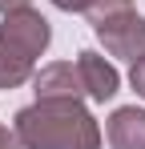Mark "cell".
Instances as JSON below:
<instances>
[{
  "label": "cell",
  "instance_id": "cell-1",
  "mask_svg": "<svg viewBox=\"0 0 145 149\" xmlns=\"http://www.w3.org/2000/svg\"><path fill=\"white\" fill-rule=\"evenodd\" d=\"M24 149H101V125L81 101H36L16 113Z\"/></svg>",
  "mask_w": 145,
  "mask_h": 149
},
{
  "label": "cell",
  "instance_id": "cell-2",
  "mask_svg": "<svg viewBox=\"0 0 145 149\" xmlns=\"http://www.w3.org/2000/svg\"><path fill=\"white\" fill-rule=\"evenodd\" d=\"M93 32L101 36L109 56H121V61L145 56V20L137 16V8H121L113 16H101L93 24Z\"/></svg>",
  "mask_w": 145,
  "mask_h": 149
},
{
  "label": "cell",
  "instance_id": "cell-3",
  "mask_svg": "<svg viewBox=\"0 0 145 149\" xmlns=\"http://www.w3.org/2000/svg\"><path fill=\"white\" fill-rule=\"evenodd\" d=\"M32 89H36V101H81V97H89L85 81H81V69L69 65V61H52L40 73H32Z\"/></svg>",
  "mask_w": 145,
  "mask_h": 149
},
{
  "label": "cell",
  "instance_id": "cell-4",
  "mask_svg": "<svg viewBox=\"0 0 145 149\" xmlns=\"http://www.w3.org/2000/svg\"><path fill=\"white\" fill-rule=\"evenodd\" d=\"M0 36H8V40H16L20 49H28L32 56H40V52L48 49V40H52V28H48V20L36 8H20V12H8V16H4Z\"/></svg>",
  "mask_w": 145,
  "mask_h": 149
},
{
  "label": "cell",
  "instance_id": "cell-5",
  "mask_svg": "<svg viewBox=\"0 0 145 149\" xmlns=\"http://www.w3.org/2000/svg\"><path fill=\"white\" fill-rule=\"evenodd\" d=\"M77 69H81V81H85V93H89L93 101H109L113 93H117L121 77H117V69H113L101 52L85 49L81 56H77Z\"/></svg>",
  "mask_w": 145,
  "mask_h": 149
},
{
  "label": "cell",
  "instance_id": "cell-6",
  "mask_svg": "<svg viewBox=\"0 0 145 149\" xmlns=\"http://www.w3.org/2000/svg\"><path fill=\"white\" fill-rule=\"evenodd\" d=\"M105 137L113 149H145V109L137 105H121L105 125Z\"/></svg>",
  "mask_w": 145,
  "mask_h": 149
},
{
  "label": "cell",
  "instance_id": "cell-7",
  "mask_svg": "<svg viewBox=\"0 0 145 149\" xmlns=\"http://www.w3.org/2000/svg\"><path fill=\"white\" fill-rule=\"evenodd\" d=\"M32 73H36V56L16 40L0 36V89H20L24 81H32Z\"/></svg>",
  "mask_w": 145,
  "mask_h": 149
},
{
  "label": "cell",
  "instance_id": "cell-8",
  "mask_svg": "<svg viewBox=\"0 0 145 149\" xmlns=\"http://www.w3.org/2000/svg\"><path fill=\"white\" fill-rule=\"evenodd\" d=\"M121 8H133V0H93V8L85 12L89 20H101V16H113V12H121Z\"/></svg>",
  "mask_w": 145,
  "mask_h": 149
},
{
  "label": "cell",
  "instance_id": "cell-9",
  "mask_svg": "<svg viewBox=\"0 0 145 149\" xmlns=\"http://www.w3.org/2000/svg\"><path fill=\"white\" fill-rule=\"evenodd\" d=\"M129 85L137 89V97H145V56L133 61V73H129Z\"/></svg>",
  "mask_w": 145,
  "mask_h": 149
},
{
  "label": "cell",
  "instance_id": "cell-10",
  "mask_svg": "<svg viewBox=\"0 0 145 149\" xmlns=\"http://www.w3.org/2000/svg\"><path fill=\"white\" fill-rule=\"evenodd\" d=\"M61 12H89L93 8V0H52Z\"/></svg>",
  "mask_w": 145,
  "mask_h": 149
},
{
  "label": "cell",
  "instance_id": "cell-11",
  "mask_svg": "<svg viewBox=\"0 0 145 149\" xmlns=\"http://www.w3.org/2000/svg\"><path fill=\"white\" fill-rule=\"evenodd\" d=\"M0 149H24L20 137H16V129H4V125H0Z\"/></svg>",
  "mask_w": 145,
  "mask_h": 149
},
{
  "label": "cell",
  "instance_id": "cell-12",
  "mask_svg": "<svg viewBox=\"0 0 145 149\" xmlns=\"http://www.w3.org/2000/svg\"><path fill=\"white\" fill-rule=\"evenodd\" d=\"M20 8H32V0H0V16H8V12H20Z\"/></svg>",
  "mask_w": 145,
  "mask_h": 149
}]
</instances>
